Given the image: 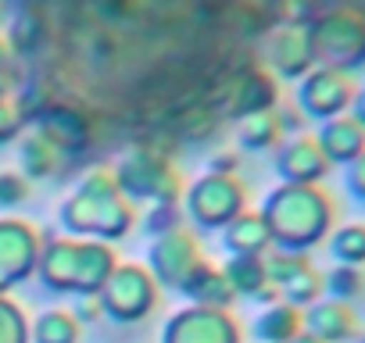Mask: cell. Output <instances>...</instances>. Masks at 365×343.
Masks as SVG:
<instances>
[{
  "label": "cell",
  "instance_id": "6da1fadb",
  "mask_svg": "<svg viewBox=\"0 0 365 343\" xmlns=\"http://www.w3.org/2000/svg\"><path fill=\"white\" fill-rule=\"evenodd\" d=\"M115 272V254L101 243H54L43 258V283L51 290H76L97 297Z\"/></svg>",
  "mask_w": 365,
  "mask_h": 343
},
{
  "label": "cell",
  "instance_id": "7a4b0ae2",
  "mask_svg": "<svg viewBox=\"0 0 365 343\" xmlns=\"http://www.w3.org/2000/svg\"><path fill=\"white\" fill-rule=\"evenodd\" d=\"M279 211V218H272L269 236H276L279 243L290 247H308L315 240H322V229L329 222V204L322 194L312 190H283L272 197V208Z\"/></svg>",
  "mask_w": 365,
  "mask_h": 343
},
{
  "label": "cell",
  "instance_id": "3957f363",
  "mask_svg": "<svg viewBox=\"0 0 365 343\" xmlns=\"http://www.w3.org/2000/svg\"><path fill=\"white\" fill-rule=\"evenodd\" d=\"M97 297H101L104 315H111L115 322H140L154 307L158 286L140 265H122L108 275V283Z\"/></svg>",
  "mask_w": 365,
  "mask_h": 343
},
{
  "label": "cell",
  "instance_id": "277c9868",
  "mask_svg": "<svg viewBox=\"0 0 365 343\" xmlns=\"http://www.w3.org/2000/svg\"><path fill=\"white\" fill-rule=\"evenodd\" d=\"M165 343H240L237 322L215 307L179 311V318L165 329Z\"/></svg>",
  "mask_w": 365,
  "mask_h": 343
},
{
  "label": "cell",
  "instance_id": "5b68a950",
  "mask_svg": "<svg viewBox=\"0 0 365 343\" xmlns=\"http://www.w3.org/2000/svg\"><path fill=\"white\" fill-rule=\"evenodd\" d=\"M150 261H154L158 279L168 283V286H179V290H182V283H187V279L205 265L197 243L190 240V233H182V229H168V233L154 243Z\"/></svg>",
  "mask_w": 365,
  "mask_h": 343
},
{
  "label": "cell",
  "instance_id": "8992f818",
  "mask_svg": "<svg viewBox=\"0 0 365 343\" xmlns=\"http://www.w3.org/2000/svg\"><path fill=\"white\" fill-rule=\"evenodd\" d=\"M33 226L26 222H0V290L33 268Z\"/></svg>",
  "mask_w": 365,
  "mask_h": 343
},
{
  "label": "cell",
  "instance_id": "52a82bcc",
  "mask_svg": "<svg viewBox=\"0 0 365 343\" xmlns=\"http://www.w3.org/2000/svg\"><path fill=\"white\" fill-rule=\"evenodd\" d=\"M301 325H308V332L322 343H344L358 332V322L344 300H315L308 315H301Z\"/></svg>",
  "mask_w": 365,
  "mask_h": 343
},
{
  "label": "cell",
  "instance_id": "ba28073f",
  "mask_svg": "<svg viewBox=\"0 0 365 343\" xmlns=\"http://www.w3.org/2000/svg\"><path fill=\"white\" fill-rule=\"evenodd\" d=\"M182 293H190L197 300V307H215V311H226L233 304V286L226 283L222 268H212V265H201L187 283H182Z\"/></svg>",
  "mask_w": 365,
  "mask_h": 343
},
{
  "label": "cell",
  "instance_id": "9c48e42d",
  "mask_svg": "<svg viewBox=\"0 0 365 343\" xmlns=\"http://www.w3.org/2000/svg\"><path fill=\"white\" fill-rule=\"evenodd\" d=\"M226 283L233 286V293H244V297H258V290L269 286V275H265V258L262 254H233L222 268Z\"/></svg>",
  "mask_w": 365,
  "mask_h": 343
},
{
  "label": "cell",
  "instance_id": "30bf717a",
  "mask_svg": "<svg viewBox=\"0 0 365 343\" xmlns=\"http://www.w3.org/2000/svg\"><path fill=\"white\" fill-rule=\"evenodd\" d=\"M297 332H301V307H294V304H287V300L272 304V307L255 322V336H258L262 343H290Z\"/></svg>",
  "mask_w": 365,
  "mask_h": 343
},
{
  "label": "cell",
  "instance_id": "8fae6325",
  "mask_svg": "<svg viewBox=\"0 0 365 343\" xmlns=\"http://www.w3.org/2000/svg\"><path fill=\"white\" fill-rule=\"evenodd\" d=\"M279 168L294 179H319L326 172V154L315 139H294L283 154H279Z\"/></svg>",
  "mask_w": 365,
  "mask_h": 343
},
{
  "label": "cell",
  "instance_id": "7c38bea8",
  "mask_svg": "<svg viewBox=\"0 0 365 343\" xmlns=\"http://www.w3.org/2000/svg\"><path fill=\"white\" fill-rule=\"evenodd\" d=\"M269 222L265 218H255V215H244L230 233H226V243L233 254H262L265 243H269Z\"/></svg>",
  "mask_w": 365,
  "mask_h": 343
},
{
  "label": "cell",
  "instance_id": "4fadbf2b",
  "mask_svg": "<svg viewBox=\"0 0 365 343\" xmlns=\"http://www.w3.org/2000/svg\"><path fill=\"white\" fill-rule=\"evenodd\" d=\"M79 322L72 311H43L33 325V343H76Z\"/></svg>",
  "mask_w": 365,
  "mask_h": 343
},
{
  "label": "cell",
  "instance_id": "5bb4252c",
  "mask_svg": "<svg viewBox=\"0 0 365 343\" xmlns=\"http://www.w3.org/2000/svg\"><path fill=\"white\" fill-rule=\"evenodd\" d=\"M22 168L29 172L33 179L54 176V168H58V147H54L51 139H43L40 132L29 136V139L22 143Z\"/></svg>",
  "mask_w": 365,
  "mask_h": 343
},
{
  "label": "cell",
  "instance_id": "9a60e30c",
  "mask_svg": "<svg viewBox=\"0 0 365 343\" xmlns=\"http://www.w3.org/2000/svg\"><path fill=\"white\" fill-rule=\"evenodd\" d=\"M361 143H365V136H361L358 122H333V125L322 132V154H326V157H340V161H344V157L358 154Z\"/></svg>",
  "mask_w": 365,
  "mask_h": 343
},
{
  "label": "cell",
  "instance_id": "2e32d148",
  "mask_svg": "<svg viewBox=\"0 0 365 343\" xmlns=\"http://www.w3.org/2000/svg\"><path fill=\"white\" fill-rule=\"evenodd\" d=\"M276 136H279V122H276V115H269V111H255V115H247V122L240 125V139H244V147H251V150L272 147Z\"/></svg>",
  "mask_w": 365,
  "mask_h": 343
},
{
  "label": "cell",
  "instance_id": "e0dca14e",
  "mask_svg": "<svg viewBox=\"0 0 365 343\" xmlns=\"http://www.w3.org/2000/svg\"><path fill=\"white\" fill-rule=\"evenodd\" d=\"M333 254H336V261L340 265H361L365 261V226H347V229H340L336 233V240H333Z\"/></svg>",
  "mask_w": 365,
  "mask_h": 343
},
{
  "label": "cell",
  "instance_id": "ac0fdd59",
  "mask_svg": "<svg viewBox=\"0 0 365 343\" xmlns=\"http://www.w3.org/2000/svg\"><path fill=\"white\" fill-rule=\"evenodd\" d=\"M322 290L333 293V300H351L361 293V275L354 265H336L326 279H322Z\"/></svg>",
  "mask_w": 365,
  "mask_h": 343
},
{
  "label": "cell",
  "instance_id": "d6986e66",
  "mask_svg": "<svg viewBox=\"0 0 365 343\" xmlns=\"http://www.w3.org/2000/svg\"><path fill=\"white\" fill-rule=\"evenodd\" d=\"M215 190V179H208V183H201V190H194V194H201V197H208ZM219 190H226V204H233V208H240V186L233 183V179H219ZM219 201H194V215H201V218H208L212 215V208H215Z\"/></svg>",
  "mask_w": 365,
  "mask_h": 343
},
{
  "label": "cell",
  "instance_id": "ffe728a7",
  "mask_svg": "<svg viewBox=\"0 0 365 343\" xmlns=\"http://www.w3.org/2000/svg\"><path fill=\"white\" fill-rule=\"evenodd\" d=\"M0 343H26V325L19 318V307L0 300Z\"/></svg>",
  "mask_w": 365,
  "mask_h": 343
},
{
  "label": "cell",
  "instance_id": "44dd1931",
  "mask_svg": "<svg viewBox=\"0 0 365 343\" xmlns=\"http://www.w3.org/2000/svg\"><path fill=\"white\" fill-rule=\"evenodd\" d=\"M26 194H29V186L22 176H15V172L0 176V204H19V201H26Z\"/></svg>",
  "mask_w": 365,
  "mask_h": 343
},
{
  "label": "cell",
  "instance_id": "7402d4cb",
  "mask_svg": "<svg viewBox=\"0 0 365 343\" xmlns=\"http://www.w3.org/2000/svg\"><path fill=\"white\" fill-rule=\"evenodd\" d=\"M76 322H97L101 315H104V307H101V297H79V304H76Z\"/></svg>",
  "mask_w": 365,
  "mask_h": 343
},
{
  "label": "cell",
  "instance_id": "603a6c76",
  "mask_svg": "<svg viewBox=\"0 0 365 343\" xmlns=\"http://www.w3.org/2000/svg\"><path fill=\"white\" fill-rule=\"evenodd\" d=\"M290 343H322V339H315L312 332H297V336H294Z\"/></svg>",
  "mask_w": 365,
  "mask_h": 343
},
{
  "label": "cell",
  "instance_id": "cb8c5ba5",
  "mask_svg": "<svg viewBox=\"0 0 365 343\" xmlns=\"http://www.w3.org/2000/svg\"><path fill=\"white\" fill-rule=\"evenodd\" d=\"M358 343H365V336H361V339H358Z\"/></svg>",
  "mask_w": 365,
  "mask_h": 343
}]
</instances>
